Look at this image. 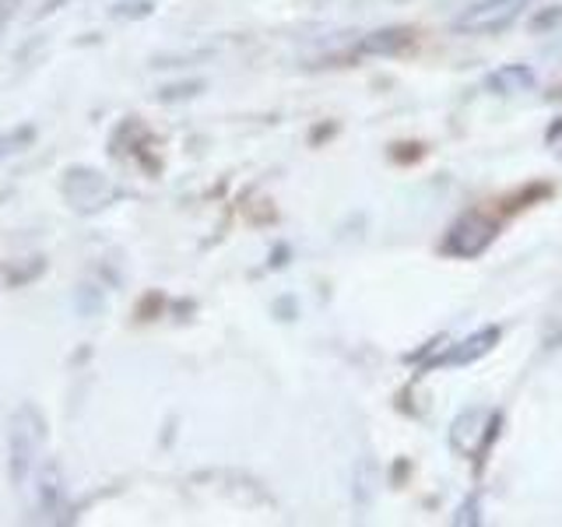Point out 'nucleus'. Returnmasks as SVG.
Here are the masks:
<instances>
[{
    "label": "nucleus",
    "mask_w": 562,
    "mask_h": 527,
    "mask_svg": "<svg viewBox=\"0 0 562 527\" xmlns=\"http://www.w3.org/2000/svg\"><path fill=\"white\" fill-rule=\"evenodd\" d=\"M555 29H562V4H555V8H541V11L531 18V32H535V35H549V32H555Z\"/></svg>",
    "instance_id": "11"
},
{
    "label": "nucleus",
    "mask_w": 562,
    "mask_h": 527,
    "mask_svg": "<svg viewBox=\"0 0 562 527\" xmlns=\"http://www.w3.org/2000/svg\"><path fill=\"white\" fill-rule=\"evenodd\" d=\"M450 450L457 457H482L485 447L496 439V412L468 408L450 422Z\"/></svg>",
    "instance_id": "5"
},
{
    "label": "nucleus",
    "mask_w": 562,
    "mask_h": 527,
    "mask_svg": "<svg viewBox=\"0 0 562 527\" xmlns=\"http://www.w3.org/2000/svg\"><path fill=\"white\" fill-rule=\"evenodd\" d=\"M60 193L70 211L78 215H99L102 208H110L123 198V190L105 172L92 166H70L60 180Z\"/></svg>",
    "instance_id": "2"
},
{
    "label": "nucleus",
    "mask_w": 562,
    "mask_h": 527,
    "mask_svg": "<svg viewBox=\"0 0 562 527\" xmlns=\"http://www.w3.org/2000/svg\"><path fill=\"white\" fill-rule=\"evenodd\" d=\"M479 520H482V514H474V500L464 503V506H461V514L453 517V524H479Z\"/></svg>",
    "instance_id": "13"
},
{
    "label": "nucleus",
    "mask_w": 562,
    "mask_h": 527,
    "mask_svg": "<svg viewBox=\"0 0 562 527\" xmlns=\"http://www.w3.org/2000/svg\"><path fill=\"white\" fill-rule=\"evenodd\" d=\"M43 444H46V418L32 401H25L8 422V479L14 489L29 485L35 464H40Z\"/></svg>",
    "instance_id": "1"
},
{
    "label": "nucleus",
    "mask_w": 562,
    "mask_h": 527,
    "mask_svg": "<svg viewBox=\"0 0 562 527\" xmlns=\"http://www.w3.org/2000/svg\"><path fill=\"white\" fill-rule=\"evenodd\" d=\"M499 225L492 222L482 211H464L461 218H457L450 228H447V239H443V254L457 257V260H471L485 254L492 239H496Z\"/></svg>",
    "instance_id": "3"
},
{
    "label": "nucleus",
    "mask_w": 562,
    "mask_h": 527,
    "mask_svg": "<svg viewBox=\"0 0 562 527\" xmlns=\"http://www.w3.org/2000/svg\"><path fill=\"white\" fill-rule=\"evenodd\" d=\"M151 14V0H134V4H116L113 18H148Z\"/></svg>",
    "instance_id": "12"
},
{
    "label": "nucleus",
    "mask_w": 562,
    "mask_h": 527,
    "mask_svg": "<svg viewBox=\"0 0 562 527\" xmlns=\"http://www.w3.org/2000/svg\"><path fill=\"white\" fill-rule=\"evenodd\" d=\"M35 141V127H18V131H8L4 137H0V162L18 152H25L29 145Z\"/></svg>",
    "instance_id": "10"
},
{
    "label": "nucleus",
    "mask_w": 562,
    "mask_h": 527,
    "mask_svg": "<svg viewBox=\"0 0 562 527\" xmlns=\"http://www.w3.org/2000/svg\"><path fill=\"white\" fill-rule=\"evenodd\" d=\"M524 8H527V0H479V4H471L464 14L453 18V32H461V35L503 32L517 22Z\"/></svg>",
    "instance_id": "4"
},
{
    "label": "nucleus",
    "mask_w": 562,
    "mask_h": 527,
    "mask_svg": "<svg viewBox=\"0 0 562 527\" xmlns=\"http://www.w3.org/2000/svg\"><path fill=\"white\" fill-rule=\"evenodd\" d=\"M499 334H503L499 327H485L479 334H471V338L450 345V351H443L439 359H432V366H468L474 359H482V356H488L492 348H496Z\"/></svg>",
    "instance_id": "7"
},
{
    "label": "nucleus",
    "mask_w": 562,
    "mask_h": 527,
    "mask_svg": "<svg viewBox=\"0 0 562 527\" xmlns=\"http://www.w3.org/2000/svg\"><path fill=\"white\" fill-rule=\"evenodd\" d=\"M412 43H415V32L404 29V25L376 29L351 46V57H397V53H404Z\"/></svg>",
    "instance_id": "6"
},
{
    "label": "nucleus",
    "mask_w": 562,
    "mask_h": 527,
    "mask_svg": "<svg viewBox=\"0 0 562 527\" xmlns=\"http://www.w3.org/2000/svg\"><path fill=\"white\" fill-rule=\"evenodd\" d=\"M535 85H538L535 67L506 64V67L492 70V75L485 78V92H492V96H524V92H531Z\"/></svg>",
    "instance_id": "8"
},
{
    "label": "nucleus",
    "mask_w": 562,
    "mask_h": 527,
    "mask_svg": "<svg viewBox=\"0 0 562 527\" xmlns=\"http://www.w3.org/2000/svg\"><path fill=\"white\" fill-rule=\"evenodd\" d=\"M67 509V485H64V474L57 464H43L40 468V514L46 520H60L57 514Z\"/></svg>",
    "instance_id": "9"
}]
</instances>
